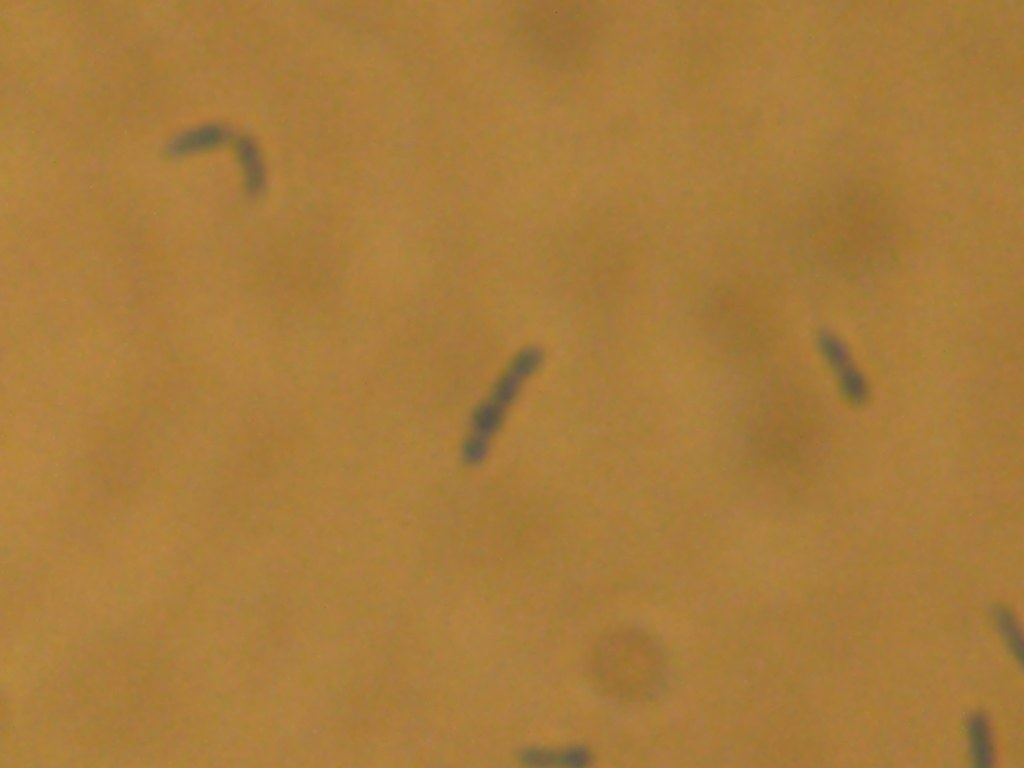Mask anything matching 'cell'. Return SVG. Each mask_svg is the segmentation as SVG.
I'll return each instance as SVG.
<instances>
[{
  "instance_id": "cell-1",
  "label": "cell",
  "mask_w": 1024,
  "mask_h": 768,
  "mask_svg": "<svg viewBox=\"0 0 1024 768\" xmlns=\"http://www.w3.org/2000/svg\"><path fill=\"white\" fill-rule=\"evenodd\" d=\"M590 677L605 695L636 702L653 696L665 679L659 645L643 631L618 628L603 634L588 659Z\"/></svg>"
},
{
  "instance_id": "cell-2",
  "label": "cell",
  "mask_w": 1024,
  "mask_h": 768,
  "mask_svg": "<svg viewBox=\"0 0 1024 768\" xmlns=\"http://www.w3.org/2000/svg\"><path fill=\"white\" fill-rule=\"evenodd\" d=\"M543 351L526 346L511 357L469 416L460 455L469 467L483 464L506 424L512 409L542 367Z\"/></svg>"
}]
</instances>
